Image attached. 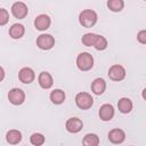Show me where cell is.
Here are the masks:
<instances>
[{"instance_id": "cell-22", "label": "cell", "mask_w": 146, "mask_h": 146, "mask_svg": "<svg viewBox=\"0 0 146 146\" xmlns=\"http://www.w3.org/2000/svg\"><path fill=\"white\" fill-rule=\"evenodd\" d=\"M94 47L97 50H104V49H106V47H107V40H106V38L103 36V35H97V39L95 41Z\"/></svg>"}, {"instance_id": "cell-11", "label": "cell", "mask_w": 146, "mask_h": 146, "mask_svg": "<svg viewBox=\"0 0 146 146\" xmlns=\"http://www.w3.org/2000/svg\"><path fill=\"white\" fill-rule=\"evenodd\" d=\"M114 116V108L111 104H104L99 108V117L103 121H110Z\"/></svg>"}, {"instance_id": "cell-25", "label": "cell", "mask_w": 146, "mask_h": 146, "mask_svg": "<svg viewBox=\"0 0 146 146\" xmlns=\"http://www.w3.org/2000/svg\"><path fill=\"white\" fill-rule=\"evenodd\" d=\"M137 39H138V41H139L140 43L145 44V43H146V31H145V30L139 31L138 34H137Z\"/></svg>"}, {"instance_id": "cell-26", "label": "cell", "mask_w": 146, "mask_h": 146, "mask_svg": "<svg viewBox=\"0 0 146 146\" xmlns=\"http://www.w3.org/2000/svg\"><path fill=\"white\" fill-rule=\"evenodd\" d=\"M3 79H5V71H3V68L0 66V82H1Z\"/></svg>"}, {"instance_id": "cell-9", "label": "cell", "mask_w": 146, "mask_h": 146, "mask_svg": "<svg viewBox=\"0 0 146 146\" xmlns=\"http://www.w3.org/2000/svg\"><path fill=\"white\" fill-rule=\"evenodd\" d=\"M65 127H66V130H67L68 132H71V133H76V132H79V131L82 129L83 123H82V121H81L80 119H78V117H71V119H68V120L66 121Z\"/></svg>"}, {"instance_id": "cell-3", "label": "cell", "mask_w": 146, "mask_h": 146, "mask_svg": "<svg viewBox=\"0 0 146 146\" xmlns=\"http://www.w3.org/2000/svg\"><path fill=\"white\" fill-rule=\"evenodd\" d=\"M75 104L81 110H88L92 106L94 99L88 92H79L75 96Z\"/></svg>"}, {"instance_id": "cell-8", "label": "cell", "mask_w": 146, "mask_h": 146, "mask_svg": "<svg viewBox=\"0 0 146 146\" xmlns=\"http://www.w3.org/2000/svg\"><path fill=\"white\" fill-rule=\"evenodd\" d=\"M50 23H51V21H50V18H49V16H48V15H44V14L39 15V16L34 19V26H35V29L39 30V31H44V30L49 29Z\"/></svg>"}, {"instance_id": "cell-5", "label": "cell", "mask_w": 146, "mask_h": 146, "mask_svg": "<svg viewBox=\"0 0 146 146\" xmlns=\"http://www.w3.org/2000/svg\"><path fill=\"white\" fill-rule=\"evenodd\" d=\"M55 39L50 34H41L36 39V46L42 50H49L54 47Z\"/></svg>"}, {"instance_id": "cell-12", "label": "cell", "mask_w": 146, "mask_h": 146, "mask_svg": "<svg viewBox=\"0 0 146 146\" xmlns=\"http://www.w3.org/2000/svg\"><path fill=\"white\" fill-rule=\"evenodd\" d=\"M108 139L113 144H121L125 139V133L121 129H113L108 132Z\"/></svg>"}, {"instance_id": "cell-10", "label": "cell", "mask_w": 146, "mask_h": 146, "mask_svg": "<svg viewBox=\"0 0 146 146\" xmlns=\"http://www.w3.org/2000/svg\"><path fill=\"white\" fill-rule=\"evenodd\" d=\"M18 78H19L21 82H23V83H31L34 80L35 74L31 67H23V68H21V71L18 73Z\"/></svg>"}, {"instance_id": "cell-21", "label": "cell", "mask_w": 146, "mask_h": 146, "mask_svg": "<svg viewBox=\"0 0 146 146\" xmlns=\"http://www.w3.org/2000/svg\"><path fill=\"white\" fill-rule=\"evenodd\" d=\"M97 35H98V34H95V33H86V34L82 36L81 41H82V43H83L84 46L91 47V46L95 44V41H96V39H97Z\"/></svg>"}, {"instance_id": "cell-7", "label": "cell", "mask_w": 146, "mask_h": 146, "mask_svg": "<svg viewBox=\"0 0 146 146\" xmlns=\"http://www.w3.org/2000/svg\"><path fill=\"white\" fill-rule=\"evenodd\" d=\"M29 13L27 6L22 2V1H17L15 3H13L11 6V14L16 17V18H24Z\"/></svg>"}, {"instance_id": "cell-24", "label": "cell", "mask_w": 146, "mask_h": 146, "mask_svg": "<svg viewBox=\"0 0 146 146\" xmlns=\"http://www.w3.org/2000/svg\"><path fill=\"white\" fill-rule=\"evenodd\" d=\"M9 21V14L6 9L0 8V26H3L8 23Z\"/></svg>"}, {"instance_id": "cell-4", "label": "cell", "mask_w": 146, "mask_h": 146, "mask_svg": "<svg viewBox=\"0 0 146 146\" xmlns=\"http://www.w3.org/2000/svg\"><path fill=\"white\" fill-rule=\"evenodd\" d=\"M8 99L13 105H21L25 100V92L19 88H13L8 92Z\"/></svg>"}, {"instance_id": "cell-17", "label": "cell", "mask_w": 146, "mask_h": 146, "mask_svg": "<svg viewBox=\"0 0 146 146\" xmlns=\"http://www.w3.org/2000/svg\"><path fill=\"white\" fill-rule=\"evenodd\" d=\"M6 139H7V141L9 144H13V145L18 144L22 140V133H21V131L15 130V129L9 130L7 132V135H6Z\"/></svg>"}, {"instance_id": "cell-18", "label": "cell", "mask_w": 146, "mask_h": 146, "mask_svg": "<svg viewBox=\"0 0 146 146\" xmlns=\"http://www.w3.org/2000/svg\"><path fill=\"white\" fill-rule=\"evenodd\" d=\"M50 100L56 105L62 104L65 100V92L63 90H60V89H55L50 94Z\"/></svg>"}, {"instance_id": "cell-20", "label": "cell", "mask_w": 146, "mask_h": 146, "mask_svg": "<svg viewBox=\"0 0 146 146\" xmlns=\"http://www.w3.org/2000/svg\"><path fill=\"white\" fill-rule=\"evenodd\" d=\"M107 7L112 11H121L124 7L123 0H107Z\"/></svg>"}, {"instance_id": "cell-19", "label": "cell", "mask_w": 146, "mask_h": 146, "mask_svg": "<svg viewBox=\"0 0 146 146\" xmlns=\"http://www.w3.org/2000/svg\"><path fill=\"white\" fill-rule=\"evenodd\" d=\"M82 144L86 146H97L99 144V138L95 133H87L82 140Z\"/></svg>"}, {"instance_id": "cell-15", "label": "cell", "mask_w": 146, "mask_h": 146, "mask_svg": "<svg viewBox=\"0 0 146 146\" xmlns=\"http://www.w3.org/2000/svg\"><path fill=\"white\" fill-rule=\"evenodd\" d=\"M24 33H25L24 26L22 24H18V23L11 25V27L9 29V35L13 39H19V38H22L24 35Z\"/></svg>"}, {"instance_id": "cell-16", "label": "cell", "mask_w": 146, "mask_h": 146, "mask_svg": "<svg viewBox=\"0 0 146 146\" xmlns=\"http://www.w3.org/2000/svg\"><path fill=\"white\" fill-rule=\"evenodd\" d=\"M117 107H119V111L123 114H127L129 113L131 110H132V102L129 99V98H121L117 103Z\"/></svg>"}, {"instance_id": "cell-14", "label": "cell", "mask_w": 146, "mask_h": 146, "mask_svg": "<svg viewBox=\"0 0 146 146\" xmlns=\"http://www.w3.org/2000/svg\"><path fill=\"white\" fill-rule=\"evenodd\" d=\"M106 89V82L104 81V79H100V78H97L92 81L91 83V90L94 94L96 95H102Z\"/></svg>"}, {"instance_id": "cell-1", "label": "cell", "mask_w": 146, "mask_h": 146, "mask_svg": "<svg viewBox=\"0 0 146 146\" xmlns=\"http://www.w3.org/2000/svg\"><path fill=\"white\" fill-rule=\"evenodd\" d=\"M97 18H98V16H97L96 11H94L91 9H84L79 15V22L84 27L94 26L97 22Z\"/></svg>"}, {"instance_id": "cell-2", "label": "cell", "mask_w": 146, "mask_h": 146, "mask_svg": "<svg viewBox=\"0 0 146 146\" xmlns=\"http://www.w3.org/2000/svg\"><path fill=\"white\" fill-rule=\"evenodd\" d=\"M76 66L81 71H89L94 66V57L89 52H81L76 57Z\"/></svg>"}, {"instance_id": "cell-23", "label": "cell", "mask_w": 146, "mask_h": 146, "mask_svg": "<svg viewBox=\"0 0 146 146\" xmlns=\"http://www.w3.org/2000/svg\"><path fill=\"white\" fill-rule=\"evenodd\" d=\"M30 141H31V144L34 145V146H40V145H42V144L44 143V136H43L42 133L35 132V133H33V135L31 136Z\"/></svg>"}, {"instance_id": "cell-6", "label": "cell", "mask_w": 146, "mask_h": 146, "mask_svg": "<svg viewBox=\"0 0 146 146\" xmlns=\"http://www.w3.org/2000/svg\"><path fill=\"white\" fill-rule=\"evenodd\" d=\"M108 76H110V79H112L114 81H121L125 78V70H124L123 66H121L119 64H115V65L110 67Z\"/></svg>"}, {"instance_id": "cell-13", "label": "cell", "mask_w": 146, "mask_h": 146, "mask_svg": "<svg viewBox=\"0 0 146 146\" xmlns=\"http://www.w3.org/2000/svg\"><path fill=\"white\" fill-rule=\"evenodd\" d=\"M38 81H39V84L41 88L43 89H49L51 88L52 83H54V80H52V76L50 75V73L48 72H41L39 78H38Z\"/></svg>"}]
</instances>
